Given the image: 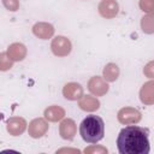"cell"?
<instances>
[{"label": "cell", "instance_id": "8", "mask_svg": "<svg viewBox=\"0 0 154 154\" xmlns=\"http://www.w3.org/2000/svg\"><path fill=\"white\" fill-rule=\"evenodd\" d=\"M26 120L22 117H11L6 120V130L11 136H19L26 130Z\"/></svg>", "mask_w": 154, "mask_h": 154}, {"label": "cell", "instance_id": "18", "mask_svg": "<svg viewBox=\"0 0 154 154\" xmlns=\"http://www.w3.org/2000/svg\"><path fill=\"white\" fill-rule=\"evenodd\" d=\"M13 60L8 57L7 52H2L0 54V70L1 71H7L13 66Z\"/></svg>", "mask_w": 154, "mask_h": 154}, {"label": "cell", "instance_id": "20", "mask_svg": "<svg viewBox=\"0 0 154 154\" xmlns=\"http://www.w3.org/2000/svg\"><path fill=\"white\" fill-rule=\"evenodd\" d=\"M138 6L146 13L153 12L154 11V0H140Z\"/></svg>", "mask_w": 154, "mask_h": 154}, {"label": "cell", "instance_id": "4", "mask_svg": "<svg viewBox=\"0 0 154 154\" xmlns=\"http://www.w3.org/2000/svg\"><path fill=\"white\" fill-rule=\"evenodd\" d=\"M117 119L120 124L130 125V124H137L142 119V114L138 109L134 107H123L117 113Z\"/></svg>", "mask_w": 154, "mask_h": 154}, {"label": "cell", "instance_id": "17", "mask_svg": "<svg viewBox=\"0 0 154 154\" xmlns=\"http://www.w3.org/2000/svg\"><path fill=\"white\" fill-rule=\"evenodd\" d=\"M141 29L144 34H154V11L144 14L141 18Z\"/></svg>", "mask_w": 154, "mask_h": 154}, {"label": "cell", "instance_id": "1", "mask_svg": "<svg viewBox=\"0 0 154 154\" xmlns=\"http://www.w3.org/2000/svg\"><path fill=\"white\" fill-rule=\"evenodd\" d=\"M117 148L120 154H148L150 150L149 130L131 124L125 126L117 137Z\"/></svg>", "mask_w": 154, "mask_h": 154}, {"label": "cell", "instance_id": "7", "mask_svg": "<svg viewBox=\"0 0 154 154\" xmlns=\"http://www.w3.org/2000/svg\"><path fill=\"white\" fill-rule=\"evenodd\" d=\"M97 11L101 17L106 19H112L118 14L119 5L117 0H101L97 6Z\"/></svg>", "mask_w": 154, "mask_h": 154}, {"label": "cell", "instance_id": "15", "mask_svg": "<svg viewBox=\"0 0 154 154\" xmlns=\"http://www.w3.org/2000/svg\"><path fill=\"white\" fill-rule=\"evenodd\" d=\"M43 116L45 118L48 120V122H52V123H55V122H59V120H63L64 117H65V109L58 105H52L49 107H47L43 112Z\"/></svg>", "mask_w": 154, "mask_h": 154}, {"label": "cell", "instance_id": "5", "mask_svg": "<svg viewBox=\"0 0 154 154\" xmlns=\"http://www.w3.org/2000/svg\"><path fill=\"white\" fill-rule=\"evenodd\" d=\"M48 120L46 118H35L28 125V134L32 138H41L48 131Z\"/></svg>", "mask_w": 154, "mask_h": 154}, {"label": "cell", "instance_id": "22", "mask_svg": "<svg viewBox=\"0 0 154 154\" xmlns=\"http://www.w3.org/2000/svg\"><path fill=\"white\" fill-rule=\"evenodd\" d=\"M143 75L148 78H152L154 79V60L147 63L143 67Z\"/></svg>", "mask_w": 154, "mask_h": 154}, {"label": "cell", "instance_id": "19", "mask_svg": "<svg viewBox=\"0 0 154 154\" xmlns=\"http://www.w3.org/2000/svg\"><path fill=\"white\" fill-rule=\"evenodd\" d=\"M85 154H107L108 150L106 147H102V146H96V144H93L90 147H87L84 150H83Z\"/></svg>", "mask_w": 154, "mask_h": 154}, {"label": "cell", "instance_id": "2", "mask_svg": "<svg viewBox=\"0 0 154 154\" xmlns=\"http://www.w3.org/2000/svg\"><path fill=\"white\" fill-rule=\"evenodd\" d=\"M79 134L87 143L94 144L100 142L105 135V123L102 118L95 114L87 116L79 125Z\"/></svg>", "mask_w": 154, "mask_h": 154}, {"label": "cell", "instance_id": "16", "mask_svg": "<svg viewBox=\"0 0 154 154\" xmlns=\"http://www.w3.org/2000/svg\"><path fill=\"white\" fill-rule=\"evenodd\" d=\"M119 67L117 64L114 63H108L105 67H103V71H102V77L105 78V81L107 82H116L119 77Z\"/></svg>", "mask_w": 154, "mask_h": 154}, {"label": "cell", "instance_id": "11", "mask_svg": "<svg viewBox=\"0 0 154 154\" xmlns=\"http://www.w3.org/2000/svg\"><path fill=\"white\" fill-rule=\"evenodd\" d=\"M54 31H55L54 26L47 22H37L32 26V34L41 40L52 38L54 35Z\"/></svg>", "mask_w": 154, "mask_h": 154}, {"label": "cell", "instance_id": "6", "mask_svg": "<svg viewBox=\"0 0 154 154\" xmlns=\"http://www.w3.org/2000/svg\"><path fill=\"white\" fill-rule=\"evenodd\" d=\"M109 89L108 82L105 81L103 77L100 76H93L88 81V90L94 95V96H103L107 94Z\"/></svg>", "mask_w": 154, "mask_h": 154}, {"label": "cell", "instance_id": "3", "mask_svg": "<svg viewBox=\"0 0 154 154\" xmlns=\"http://www.w3.org/2000/svg\"><path fill=\"white\" fill-rule=\"evenodd\" d=\"M51 49L52 53L57 57H66L71 53L72 45L71 41L66 36H55L51 42Z\"/></svg>", "mask_w": 154, "mask_h": 154}, {"label": "cell", "instance_id": "9", "mask_svg": "<svg viewBox=\"0 0 154 154\" xmlns=\"http://www.w3.org/2000/svg\"><path fill=\"white\" fill-rule=\"evenodd\" d=\"M77 134V125L73 119L64 118L59 124V135L63 140L72 141Z\"/></svg>", "mask_w": 154, "mask_h": 154}, {"label": "cell", "instance_id": "14", "mask_svg": "<svg viewBox=\"0 0 154 154\" xmlns=\"http://www.w3.org/2000/svg\"><path fill=\"white\" fill-rule=\"evenodd\" d=\"M78 107L85 112H95L100 108V101L91 95H83L78 100Z\"/></svg>", "mask_w": 154, "mask_h": 154}, {"label": "cell", "instance_id": "21", "mask_svg": "<svg viewBox=\"0 0 154 154\" xmlns=\"http://www.w3.org/2000/svg\"><path fill=\"white\" fill-rule=\"evenodd\" d=\"M2 5L6 10L11 12H16L19 8V0H2Z\"/></svg>", "mask_w": 154, "mask_h": 154}, {"label": "cell", "instance_id": "10", "mask_svg": "<svg viewBox=\"0 0 154 154\" xmlns=\"http://www.w3.org/2000/svg\"><path fill=\"white\" fill-rule=\"evenodd\" d=\"M63 96L70 101H77L83 96V87L77 82H69L63 88Z\"/></svg>", "mask_w": 154, "mask_h": 154}, {"label": "cell", "instance_id": "13", "mask_svg": "<svg viewBox=\"0 0 154 154\" xmlns=\"http://www.w3.org/2000/svg\"><path fill=\"white\" fill-rule=\"evenodd\" d=\"M7 54L13 61H22L26 57V47L20 42L11 43L7 47Z\"/></svg>", "mask_w": 154, "mask_h": 154}, {"label": "cell", "instance_id": "12", "mask_svg": "<svg viewBox=\"0 0 154 154\" xmlns=\"http://www.w3.org/2000/svg\"><path fill=\"white\" fill-rule=\"evenodd\" d=\"M140 100L143 105H154V79L146 82L140 89Z\"/></svg>", "mask_w": 154, "mask_h": 154}]
</instances>
